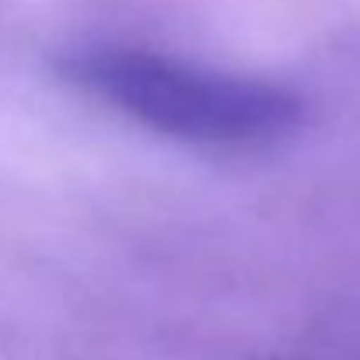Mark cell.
<instances>
[{
  "instance_id": "obj_1",
  "label": "cell",
  "mask_w": 360,
  "mask_h": 360,
  "mask_svg": "<svg viewBox=\"0 0 360 360\" xmlns=\"http://www.w3.org/2000/svg\"><path fill=\"white\" fill-rule=\"evenodd\" d=\"M60 74L129 122L193 147H266L308 122V98L290 84L154 49H81L60 63Z\"/></svg>"
}]
</instances>
